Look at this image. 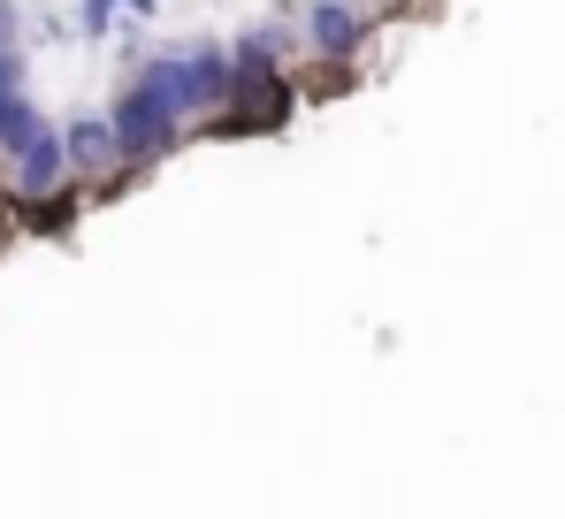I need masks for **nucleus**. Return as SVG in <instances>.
Masks as SVG:
<instances>
[{
  "label": "nucleus",
  "mask_w": 565,
  "mask_h": 519,
  "mask_svg": "<svg viewBox=\"0 0 565 519\" xmlns=\"http://www.w3.org/2000/svg\"><path fill=\"white\" fill-rule=\"evenodd\" d=\"M39 130H54V123L39 115V99H31V85H23V54L0 39V161H8L15 146H31Z\"/></svg>",
  "instance_id": "obj_3"
},
{
  "label": "nucleus",
  "mask_w": 565,
  "mask_h": 519,
  "mask_svg": "<svg viewBox=\"0 0 565 519\" xmlns=\"http://www.w3.org/2000/svg\"><path fill=\"white\" fill-rule=\"evenodd\" d=\"M54 130H62L70 183H99V191H115V183H122V161H115V130H107V115H77V123H54Z\"/></svg>",
  "instance_id": "obj_1"
},
{
  "label": "nucleus",
  "mask_w": 565,
  "mask_h": 519,
  "mask_svg": "<svg viewBox=\"0 0 565 519\" xmlns=\"http://www.w3.org/2000/svg\"><path fill=\"white\" fill-rule=\"evenodd\" d=\"M107 8H115V15H130V23H146V15H153L161 0H107Z\"/></svg>",
  "instance_id": "obj_5"
},
{
  "label": "nucleus",
  "mask_w": 565,
  "mask_h": 519,
  "mask_svg": "<svg viewBox=\"0 0 565 519\" xmlns=\"http://www.w3.org/2000/svg\"><path fill=\"white\" fill-rule=\"evenodd\" d=\"M306 46H313V62H360V46H367V15L352 8V0H306Z\"/></svg>",
  "instance_id": "obj_2"
},
{
  "label": "nucleus",
  "mask_w": 565,
  "mask_h": 519,
  "mask_svg": "<svg viewBox=\"0 0 565 519\" xmlns=\"http://www.w3.org/2000/svg\"><path fill=\"white\" fill-rule=\"evenodd\" d=\"M77 23H85V31H93V39H99V31L115 23V8H107V0H85V8H77Z\"/></svg>",
  "instance_id": "obj_4"
}]
</instances>
